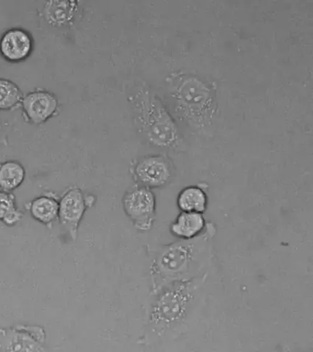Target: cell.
Wrapping results in <instances>:
<instances>
[{"label": "cell", "instance_id": "8", "mask_svg": "<svg viewBox=\"0 0 313 352\" xmlns=\"http://www.w3.org/2000/svg\"><path fill=\"white\" fill-rule=\"evenodd\" d=\"M138 180L147 187L158 188L169 182L171 170L162 157H151L140 162L136 168Z\"/></svg>", "mask_w": 313, "mask_h": 352}, {"label": "cell", "instance_id": "10", "mask_svg": "<svg viewBox=\"0 0 313 352\" xmlns=\"http://www.w3.org/2000/svg\"><path fill=\"white\" fill-rule=\"evenodd\" d=\"M22 107L31 122L39 124L54 113L58 107V101L48 92H32L24 98Z\"/></svg>", "mask_w": 313, "mask_h": 352}, {"label": "cell", "instance_id": "9", "mask_svg": "<svg viewBox=\"0 0 313 352\" xmlns=\"http://www.w3.org/2000/svg\"><path fill=\"white\" fill-rule=\"evenodd\" d=\"M32 49V38L23 29H10L4 33L0 40V52L10 61L25 60L29 56Z\"/></svg>", "mask_w": 313, "mask_h": 352}, {"label": "cell", "instance_id": "4", "mask_svg": "<svg viewBox=\"0 0 313 352\" xmlns=\"http://www.w3.org/2000/svg\"><path fill=\"white\" fill-rule=\"evenodd\" d=\"M127 216L136 227L142 231L151 229L155 214V197L148 188L129 192L122 199Z\"/></svg>", "mask_w": 313, "mask_h": 352}, {"label": "cell", "instance_id": "7", "mask_svg": "<svg viewBox=\"0 0 313 352\" xmlns=\"http://www.w3.org/2000/svg\"><path fill=\"white\" fill-rule=\"evenodd\" d=\"M86 209V203L82 191L74 188L67 192L59 203L58 217L61 224L68 230L75 239Z\"/></svg>", "mask_w": 313, "mask_h": 352}, {"label": "cell", "instance_id": "18", "mask_svg": "<svg viewBox=\"0 0 313 352\" xmlns=\"http://www.w3.org/2000/svg\"><path fill=\"white\" fill-rule=\"evenodd\" d=\"M21 217L22 214L21 211L18 210L17 208H15L4 217L2 221L8 226H13L19 222Z\"/></svg>", "mask_w": 313, "mask_h": 352}, {"label": "cell", "instance_id": "19", "mask_svg": "<svg viewBox=\"0 0 313 352\" xmlns=\"http://www.w3.org/2000/svg\"><path fill=\"white\" fill-rule=\"evenodd\" d=\"M2 125H1V121H0V129H1Z\"/></svg>", "mask_w": 313, "mask_h": 352}, {"label": "cell", "instance_id": "11", "mask_svg": "<svg viewBox=\"0 0 313 352\" xmlns=\"http://www.w3.org/2000/svg\"><path fill=\"white\" fill-rule=\"evenodd\" d=\"M205 224L203 214L182 212L171 225V231L178 238L190 239L202 232Z\"/></svg>", "mask_w": 313, "mask_h": 352}, {"label": "cell", "instance_id": "6", "mask_svg": "<svg viewBox=\"0 0 313 352\" xmlns=\"http://www.w3.org/2000/svg\"><path fill=\"white\" fill-rule=\"evenodd\" d=\"M192 259L190 248L183 244L167 247L155 260L153 272L160 277L175 278L185 272Z\"/></svg>", "mask_w": 313, "mask_h": 352}, {"label": "cell", "instance_id": "1", "mask_svg": "<svg viewBox=\"0 0 313 352\" xmlns=\"http://www.w3.org/2000/svg\"><path fill=\"white\" fill-rule=\"evenodd\" d=\"M130 99L145 137L160 147L173 146L177 139V128L158 99L144 87H139Z\"/></svg>", "mask_w": 313, "mask_h": 352}, {"label": "cell", "instance_id": "13", "mask_svg": "<svg viewBox=\"0 0 313 352\" xmlns=\"http://www.w3.org/2000/svg\"><path fill=\"white\" fill-rule=\"evenodd\" d=\"M76 2L50 1L44 7V16L50 23L54 25H64L71 21L76 12Z\"/></svg>", "mask_w": 313, "mask_h": 352}, {"label": "cell", "instance_id": "12", "mask_svg": "<svg viewBox=\"0 0 313 352\" xmlns=\"http://www.w3.org/2000/svg\"><path fill=\"white\" fill-rule=\"evenodd\" d=\"M207 204L206 192L196 186L186 187L177 198V207L184 212L203 214L206 210Z\"/></svg>", "mask_w": 313, "mask_h": 352}, {"label": "cell", "instance_id": "14", "mask_svg": "<svg viewBox=\"0 0 313 352\" xmlns=\"http://www.w3.org/2000/svg\"><path fill=\"white\" fill-rule=\"evenodd\" d=\"M25 170L17 161H7L0 165V189L5 192L13 191L23 183Z\"/></svg>", "mask_w": 313, "mask_h": 352}, {"label": "cell", "instance_id": "16", "mask_svg": "<svg viewBox=\"0 0 313 352\" xmlns=\"http://www.w3.org/2000/svg\"><path fill=\"white\" fill-rule=\"evenodd\" d=\"M21 99L19 87L13 82L0 79V109H9L16 106Z\"/></svg>", "mask_w": 313, "mask_h": 352}, {"label": "cell", "instance_id": "5", "mask_svg": "<svg viewBox=\"0 0 313 352\" xmlns=\"http://www.w3.org/2000/svg\"><path fill=\"white\" fill-rule=\"evenodd\" d=\"M45 333L39 327L0 330V350L3 351H42Z\"/></svg>", "mask_w": 313, "mask_h": 352}, {"label": "cell", "instance_id": "15", "mask_svg": "<svg viewBox=\"0 0 313 352\" xmlns=\"http://www.w3.org/2000/svg\"><path fill=\"white\" fill-rule=\"evenodd\" d=\"M30 211L37 221L50 224L58 217L59 203L51 197L41 196L31 203Z\"/></svg>", "mask_w": 313, "mask_h": 352}, {"label": "cell", "instance_id": "2", "mask_svg": "<svg viewBox=\"0 0 313 352\" xmlns=\"http://www.w3.org/2000/svg\"><path fill=\"white\" fill-rule=\"evenodd\" d=\"M195 288L193 280L174 282L153 305L150 324L159 331H163L180 322L193 298Z\"/></svg>", "mask_w": 313, "mask_h": 352}, {"label": "cell", "instance_id": "17", "mask_svg": "<svg viewBox=\"0 0 313 352\" xmlns=\"http://www.w3.org/2000/svg\"><path fill=\"white\" fill-rule=\"evenodd\" d=\"M15 208L14 197L8 192H0V220H3Z\"/></svg>", "mask_w": 313, "mask_h": 352}, {"label": "cell", "instance_id": "3", "mask_svg": "<svg viewBox=\"0 0 313 352\" xmlns=\"http://www.w3.org/2000/svg\"><path fill=\"white\" fill-rule=\"evenodd\" d=\"M175 97L181 113L195 124H202L208 116L211 109L208 95L195 82H184L177 88Z\"/></svg>", "mask_w": 313, "mask_h": 352}]
</instances>
